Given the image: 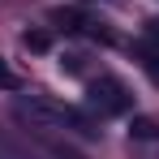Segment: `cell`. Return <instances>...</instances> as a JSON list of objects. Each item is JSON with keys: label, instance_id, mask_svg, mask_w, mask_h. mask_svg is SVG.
Listing matches in <instances>:
<instances>
[{"label": "cell", "instance_id": "obj_5", "mask_svg": "<svg viewBox=\"0 0 159 159\" xmlns=\"http://www.w3.org/2000/svg\"><path fill=\"white\" fill-rule=\"evenodd\" d=\"M0 90H17V73L4 65V56H0Z\"/></svg>", "mask_w": 159, "mask_h": 159}, {"label": "cell", "instance_id": "obj_2", "mask_svg": "<svg viewBox=\"0 0 159 159\" xmlns=\"http://www.w3.org/2000/svg\"><path fill=\"white\" fill-rule=\"evenodd\" d=\"M129 133H133V138H159V120H155V116H133Z\"/></svg>", "mask_w": 159, "mask_h": 159}, {"label": "cell", "instance_id": "obj_4", "mask_svg": "<svg viewBox=\"0 0 159 159\" xmlns=\"http://www.w3.org/2000/svg\"><path fill=\"white\" fill-rule=\"evenodd\" d=\"M52 22H56V26H65V30H78L82 17H78V9H52Z\"/></svg>", "mask_w": 159, "mask_h": 159}, {"label": "cell", "instance_id": "obj_1", "mask_svg": "<svg viewBox=\"0 0 159 159\" xmlns=\"http://www.w3.org/2000/svg\"><path fill=\"white\" fill-rule=\"evenodd\" d=\"M86 95H90V107H99L103 116H120V112H129V103H133L129 90H125L116 78H99V82H90V90H86Z\"/></svg>", "mask_w": 159, "mask_h": 159}, {"label": "cell", "instance_id": "obj_3", "mask_svg": "<svg viewBox=\"0 0 159 159\" xmlns=\"http://www.w3.org/2000/svg\"><path fill=\"white\" fill-rule=\"evenodd\" d=\"M22 43H26L30 52H48V48H52V39H48L43 30H26V34H22Z\"/></svg>", "mask_w": 159, "mask_h": 159}]
</instances>
